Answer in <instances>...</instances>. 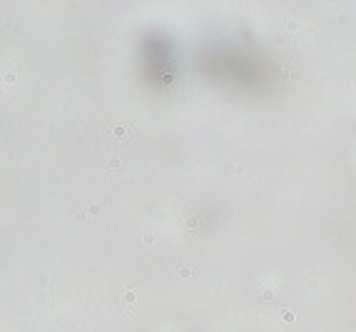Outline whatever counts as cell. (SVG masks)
Returning a JSON list of instances; mask_svg holds the SVG:
<instances>
[{"mask_svg": "<svg viewBox=\"0 0 356 332\" xmlns=\"http://www.w3.org/2000/svg\"><path fill=\"white\" fill-rule=\"evenodd\" d=\"M107 133H110L112 138H117V140H122V138L130 135V128H125V125H112V128H107Z\"/></svg>", "mask_w": 356, "mask_h": 332, "instance_id": "cell-1", "label": "cell"}]
</instances>
